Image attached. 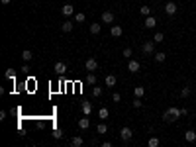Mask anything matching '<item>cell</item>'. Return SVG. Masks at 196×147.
Listing matches in <instances>:
<instances>
[{"label": "cell", "instance_id": "obj_1", "mask_svg": "<svg viewBox=\"0 0 196 147\" xmlns=\"http://www.w3.org/2000/svg\"><path fill=\"white\" fill-rule=\"evenodd\" d=\"M180 116H183V112H180V108H177V106H171V108H169V110L165 112L163 120H165V122H177Z\"/></svg>", "mask_w": 196, "mask_h": 147}, {"label": "cell", "instance_id": "obj_2", "mask_svg": "<svg viewBox=\"0 0 196 147\" xmlns=\"http://www.w3.org/2000/svg\"><path fill=\"white\" fill-rule=\"evenodd\" d=\"M132 135H133V131H132V128H128V126H124L120 129V139L122 141H129L132 139Z\"/></svg>", "mask_w": 196, "mask_h": 147}, {"label": "cell", "instance_id": "obj_3", "mask_svg": "<svg viewBox=\"0 0 196 147\" xmlns=\"http://www.w3.org/2000/svg\"><path fill=\"white\" fill-rule=\"evenodd\" d=\"M141 51H143L145 55H153V53H155V41H151V39L145 41L143 47H141Z\"/></svg>", "mask_w": 196, "mask_h": 147}, {"label": "cell", "instance_id": "obj_4", "mask_svg": "<svg viewBox=\"0 0 196 147\" xmlns=\"http://www.w3.org/2000/svg\"><path fill=\"white\" fill-rule=\"evenodd\" d=\"M84 69L88 71V73H92V71H96L98 69V61L94 57H90V59H86V63H84Z\"/></svg>", "mask_w": 196, "mask_h": 147}, {"label": "cell", "instance_id": "obj_5", "mask_svg": "<svg viewBox=\"0 0 196 147\" xmlns=\"http://www.w3.org/2000/svg\"><path fill=\"white\" fill-rule=\"evenodd\" d=\"M177 10H178V6L175 2H167L165 4V14H167V16H175Z\"/></svg>", "mask_w": 196, "mask_h": 147}, {"label": "cell", "instance_id": "obj_6", "mask_svg": "<svg viewBox=\"0 0 196 147\" xmlns=\"http://www.w3.org/2000/svg\"><path fill=\"white\" fill-rule=\"evenodd\" d=\"M53 69H55V73H57L59 77H63L65 73H67V63H63V61H57Z\"/></svg>", "mask_w": 196, "mask_h": 147}, {"label": "cell", "instance_id": "obj_7", "mask_svg": "<svg viewBox=\"0 0 196 147\" xmlns=\"http://www.w3.org/2000/svg\"><path fill=\"white\" fill-rule=\"evenodd\" d=\"M143 26L147 28V29H153L157 26V18L155 16H145V22H143Z\"/></svg>", "mask_w": 196, "mask_h": 147}, {"label": "cell", "instance_id": "obj_8", "mask_svg": "<svg viewBox=\"0 0 196 147\" xmlns=\"http://www.w3.org/2000/svg\"><path fill=\"white\" fill-rule=\"evenodd\" d=\"M81 110H83V114H84V116H90V112H92V104H90L88 100H83Z\"/></svg>", "mask_w": 196, "mask_h": 147}, {"label": "cell", "instance_id": "obj_9", "mask_svg": "<svg viewBox=\"0 0 196 147\" xmlns=\"http://www.w3.org/2000/svg\"><path fill=\"white\" fill-rule=\"evenodd\" d=\"M128 71L129 73H139V63H137L135 59H132V61L128 63Z\"/></svg>", "mask_w": 196, "mask_h": 147}, {"label": "cell", "instance_id": "obj_10", "mask_svg": "<svg viewBox=\"0 0 196 147\" xmlns=\"http://www.w3.org/2000/svg\"><path fill=\"white\" fill-rule=\"evenodd\" d=\"M102 22H106V24H112V22H114V12H110V10L102 12Z\"/></svg>", "mask_w": 196, "mask_h": 147}, {"label": "cell", "instance_id": "obj_11", "mask_svg": "<svg viewBox=\"0 0 196 147\" xmlns=\"http://www.w3.org/2000/svg\"><path fill=\"white\" fill-rule=\"evenodd\" d=\"M61 12H63V16H71V14L75 12V6H73V4H63Z\"/></svg>", "mask_w": 196, "mask_h": 147}, {"label": "cell", "instance_id": "obj_12", "mask_svg": "<svg viewBox=\"0 0 196 147\" xmlns=\"http://www.w3.org/2000/svg\"><path fill=\"white\" fill-rule=\"evenodd\" d=\"M184 139H186L188 143L196 141V131H194V129H188V131H184Z\"/></svg>", "mask_w": 196, "mask_h": 147}, {"label": "cell", "instance_id": "obj_13", "mask_svg": "<svg viewBox=\"0 0 196 147\" xmlns=\"http://www.w3.org/2000/svg\"><path fill=\"white\" fill-rule=\"evenodd\" d=\"M78 128H81V129H88L90 128V120H88V118H81V120H78Z\"/></svg>", "mask_w": 196, "mask_h": 147}, {"label": "cell", "instance_id": "obj_14", "mask_svg": "<svg viewBox=\"0 0 196 147\" xmlns=\"http://www.w3.org/2000/svg\"><path fill=\"white\" fill-rule=\"evenodd\" d=\"M104 83H106V86H108V88H114V86H116V77H114V75H106Z\"/></svg>", "mask_w": 196, "mask_h": 147}, {"label": "cell", "instance_id": "obj_15", "mask_svg": "<svg viewBox=\"0 0 196 147\" xmlns=\"http://www.w3.org/2000/svg\"><path fill=\"white\" fill-rule=\"evenodd\" d=\"M83 143H84V139H83L81 135H75V137L71 139V145H73V147H81Z\"/></svg>", "mask_w": 196, "mask_h": 147}, {"label": "cell", "instance_id": "obj_16", "mask_svg": "<svg viewBox=\"0 0 196 147\" xmlns=\"http://www.w3.org/2000/svg\"><path fill=\"white\" fill-rule=\"evenodd\" d=\"M143 94H145V88L143 86H135L133 88V96L135 98H143Z\"/></svg>", "mask_w": 196, "mask_h": 147}, {"label": "cell", "instance_id": "obj_17", "mask_svg": "<svg viewBox=\"0 0 196 147\" xmlns=\"http://www.w3.org/2000/svg\"><path fill=\"white\" fill-rule=\"evenodd\" d=\"M108 116H110V112H108V108H100V112H98V118L100 120H108Z\"/></svg>", "mask_w": 196, "mask_h": 147}, {"label": "cell", "instance_id": "obj_18", "mask_svg": "<svg viewBox=\"0 0 196 147\" xmlns=\"http://www.w3.org/2000/svg\"><path fill=\"white\" fill-rule=\"evenodd\" d=\"M167 59V53H163V51H155V61L157 63H163Z\"/></svg>", "mask_w": 196, "mask_h": 147}, {"label": "cell", "instance_id": "obj_19", "mask_svg": "<svg viewBox=\"0 0 196 147\" xmlns=\"http://www.w3.org/2000/svg\"><path fill=\"white\" fill-rule=\"evenodd\" d=\"M32 57H33V53L30 49H26V51H22V59H24V61L28 63V61H32Z\"/></svg>", "mask_w": 196, "mask_h": 147}, {"label": "cell", "instance_id": "obj_20", "mask_svg": "<svg viewBox=\"0 0 196 147\" xmlns=\"http://www.w3.org/2000/svg\"><path fill=\"white\" fill-rule=\"evenodd\" d=\"M114 38H120L122 35V26H112V32H110Z\"/></svg>", "mask_w": 196, "mask_h": 147}, {"label": "cell", "instance_id": "obj_21", "mask_svg": "<svg viewBox=\"0 0 196 147\" xmlns=\"http://www.w3.org/2000/svg\"><path fill=\"white\" fill-rule=\"evenodd\" d=\"M90 33H92V35H98V33H100V24H96V22H94V24H90Z\"/></svg>", "mask_w": 196, "mask_h": 147}, {"label": "cell", "instance_id": "obj_22", "mask_svg": "<svg viewBox=\"0 0 196 147\" xmlns=\"http://www.w3.org/2000/svg\"><path fill=\"white\" fill-rule=\"evenodd\" d=\"M4 77L8 79V80H14V79H16V71H14V69H8V71L4 73Z\"/></svg>", "mask_w": 196, "mask_h": 147}, {"label": "cell", "instance_id": "obj_23", "mask_svg": "<svg viewBox=\"0 0 196 147\" xmlns=\"http://www.w3.org/2000/svg\"><path fill=\"white\" fill-rule=\"evenodd\" d=\"M153 41H155V43H161V41H165V33H161V32H157V33L153 35Z\"/></svg>", "mask_w": 196, "mask_h": 147}, {"label": "cell", "instance_id": "obj_24", "mask_svg": "<svg viewBox=\"0 0 196 147\" xmlns=\"http://www.w3.org/2000/svg\"><path fill=\"white\" fill-rule=\"evenodd\" d=\"M61 29H63V32H71V29H73V22H63V26H61Z\"/></svg>", "mask_w": 196, "mask_h": 147}, {"label": "cell", "instance_id": "obj_25", "mask_svg": "<svg viewBox=\"0 0 196 147\" xmlns=\"http://www.w3.org/2000/svg\"><path fill=\"white\" fill-rule=\"evenodd\" d=\"M147 145H149V147H157V145H159V137H155V135H153V137H149Z\"/></svg>", "mask_w": 196, "mask_h": 147}, {"label": "cell", "instance_id": "obj_26", "mask_svg": "<svg viewBox=\"0 0 196 147\" xmlns=\"http://www.w3.org/2000/svg\"><path fill=\"white\" fill-rule=\"evenodd\" d=\"M92 96H94V98L102 96V88H100V86H94V88H92Z\"/></svg>", "mask_w": 196, "mask_h": 147}, {"label": "cell", "instance_id": "obj_27", "mask_svg": "<svg viewBox=\"0 0 196 147\" xmlns=\"http://www.w3.org/2000/svg\"><path fill=\"white\" fill-rule=\"evenodd\" d=\"M122 55H124L126 59H132V55H133V51H132V47H126L124 51H122Z\"/></svg>", "mask_w": 196, "mask_h": 147}, {"label": "cell", "instance_id": "obj_28", "mask_svg": "<svg viewBox=\"0 0 196 147\" xmlns=\"http://www.w3.org/2000/svg\"><path fill=\"white\" fill-rule=\"evenodd\" d=\"M108 128H106V124H98L96 126V134H106Z\"/></svg>", "mask_w": 196, "mask_h": 147}, {"label": "cell", "instance_id": "obj_29", "mask_svg": "<svg viewBox=\"0 0 196 147\" xmlns=\"http://www.w3.org/2000/svg\"><path fill=\"white\" fill-rule=\"evenodd\" d=\"M84 20H86V16H84V14H83V12H78V14H77V16H75V22H77V24H83V22H84Z\"/></svg>", "mask_w": 196, "mask_h": 147}, {"label": "cell", "instance_id": "obj_30", "mask_svg": "<svg viewBox=\"0 0 196 147\" xmlns=\"http://www.w3.org/2000/svg\"><path fill=\"white\" fill-rule=\"evenodd\" d=\"M180 96H183V98H188V96H190V86H184L183 90H180Z\"/></svg>", "mask_w": 196, "mask_h": 147}, {"label": "cell", "instance_id": "obj_31", "mask_svg": "<svg viewBox=\"0 0 196 147\" xmlns=\"http://www.w3.org/2000/svg\"><path fill=\"white\" fill-rule=\"evenodd\" d=\"M86 84H96V77L92 73H88V77H86Z\"/></svg>", "mask_w": 196, "mask_h": 147}, {"label": "cell", "instance_id": "obj_32", "mask_svg": "<svg viewBox=\"0 0 196 147\" xmlns=\"http://www.w3.org/2000/svg\"><path fill=\"white\" fill-rule=\"evenodd\" d=\"M139 12L143 14V16H151V8H149V6H141Z\"/></svg>", "mask_w": 196, "mask_h": 147}, {"label": "cell", "instance_id": "obj_33", "mask_svg": "<svg viewBox=\"0 0 196 147\" xmlns=\"http://www.w3.org/2000/svg\"><path fill=\"white\" fill-rule=\"evenodd\" d=\"M53 137H55V139H61V137H63V131H61L59 128H55V129H53Z\"/></svg>", "mask_w": 196, "mask_h": 147}, {"label": "cell", "instance_id": "obj_34", "mask_svg": "<svg viewBox=\"0 0 196 147\" xmlns=\"http://www.w3.org/2000/svg\"><path fill=\"white\" fill-rule=\"evenodd\" d=\"M141 104H143L141 98H135V100H133V108H141Z\"/></svg>", "mask_w": 196, "mask_h": 147}, {"label": "cell", "instance_id": "obj_35", "mask_svg": "<svg viewBox=\"0 0 196 147\" xmlns=\"http://www.w3.org/2000/svg\"><path fill=\"white\" fill-rule=\"evenodd\" d=\"M120 100H122V96H120L118 92H114V94H112V102H120Z\"/></svg>", "mask_w": 196, "mask_h": 147}, {"label": "cell", "instance_id": "obj_36", "mask_svg": "<svg viewBox=\"0 0 196 147\" xmlns=\"http://www.w3.org/2000/svg\"><path fill=\"white\" fill-rule=\"evenodd\" d=\"M0 2H2V4H10L12 0H0Z\"/></svg>", "mask_w": 196, "mask_h": 147}]
</instances>
